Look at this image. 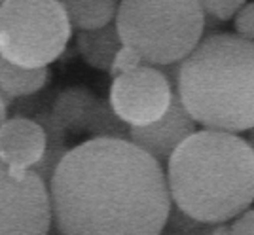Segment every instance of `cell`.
<instances>
[{"instance_id":"6da1fadb","label":"cell","mask_w":254,"mask_h":235,"mask_svg":"<svg viewBox=\"0 0 254 235\" xmlns=\"http://www.w3.org/2000/svg\"><path fill=\"white\" fill-rule=\"evenodd\" d=\"M48 190L61 235H159L171 211L165 169L129 140L70 148Z\"/></svg>"},{"instance_id":"7a4b0ae2","label":"cell","mask_w":254,"mask_h":235,"mask_svg":"<svg viewBox=\"0 0 254 235\" xmlns=\"http://www.w3.org/2000/svg\"><path fill=\"white\" fill-rule=\"evenodd\" d=\"M171 203L203 224H224L254 201V154L233 133L201 129L167 161Z\"/></svg>"},{"instance_id":"3957f363","label":"cell","mask_w":254,"mask_h":235,"mask_svg":"<svg viewBox=\"0 0 254 235\" xmlns=\"http://www.w3.org/2000/svg\"><path fill=\"white\" fill-rule=\"evenodd\" d=\"M177 95L203 129L241 133L254 127V42L233 32L203 36L182 63Z\"/></svg>"},{"instance_id":"277c9868","label":"cell","mask_w":254,"mask_h":235,"mask_svg":"<svg viewBox=\"0 0 254 235\" xmlns=\"http://www.w3.org/2000/svg\"><path fill=\"white\" fill-rule=\"evenodd\" d=\"M114 23L122 44L148 66L182 63L205 32L199 0H124Z\"/></svg>"},{"instance_id":"5b68a950","label":"cell","mask_w":254,"mask_h":235,"mask_svg":"<svg viewBox=\"0 0 254 235\" xmlns=\"http://www.w3.org/2000/svg\"><path fill=\"white\" fill-rule=\"evenodd\" d=\"M72 36L57 0L0 2V59L21 68H46L57 61Z\"/></svg>"},{"instance_id":"8992f818","label":"cell","mask_w":254,"mask_h":235,"mask_svg":"<svg viewBox=\"0 0 254 235\" xmlns=\"http://www.w3.org/2000/svg\"><path fill=\"white\" fill-rule=\"evenodd\" d=\"M50 192L32 171H13L0 161V235H48Z\"/></svg>"},{"instance_id":"52a82bcc","label":"cell","mask_w":254,"mask_h":235,"mask_svg":"<svg viewBox=\"0 0 254 235\" xmlns=\"http://www.w3.org/2000/svg\"><path fill=\"white\" fill-rule=\"evenodd\" d=\"M169 82L158 68L142 64L137 70L114 78L108 103L129 127H146L158 121L171 105Z\"/></svg>"},{"instance_id":"ba28073f","label":"cell","mask_w":254,"mask_h":235,"mask_svg":"<svg viewBox=\"0 0 254 235\" xmlns=\"http://www.w3.org/2000/svg\"><path fill=\"white\" fill-rule=\"evenodd\" d=\"M193 133H195V121L184 110L177 91H173L167 112L158 121L146 127H131L129 142L146 152L150 158H154L163 167L167 165L173 152Z\"/></svg>"},{"instance_id":"9c48e42d","label":"cell","mask_w":254,"mask_h":235,"mask_svg":"<svg viewBox=\"0 0 254 235\" xmlns=\"http://www.w3.org/2000/svg\"><path fill=\"white\" fill-rule=\"evenodd\" d=\"M46 131L32 118H8L0 127V161L13 171H31L46 152Z\"/></svg>"},{"instance_id":"30bf717a","label":"cell","mask_w":254,"mask_h":235,"mask_svg":"<svg viewBox=\"0 0 254 235\" xmlns=\"http://www.w3.org/2000/svg\"><path fill=\"white\" fill-rule=\"evenodd\" d=\"M97 99L87 87L74 86L66 87L55 97L50 110L53 123L63 131L64 135H80L87 131L89 119L97 107Z\"/></svg>"},{"instance_id":"8fae6325","label":"cell","mask_w":254,"mask_h":235,"mask_svg":"<svg viewBox=\"0 0 254 235\" xmlns=\"http://www.w3.org/2000/svg\"><path fill=\"white\" fill-rule=\"evenodd\" d=\"M124 44L120 40L116 23H110L97 31H84L76 34V48L85 63L97 70H110L112 61Z\"/></svg>"},{"instance_id":"7c38bea8","label":"cell","mask_w":254,"mask_h":235,"mask_svg":"<svg viewBox=\"0 0 254 235\" xmlns=\"http://www.w3.org/2000/svg\"><path fill=\"white\" fill-rule=\"evenodd\" d=\"M63 10L70 23V29H78V32L97 31L114 23L118 2L116 0H66L63 2Z\"/></svg>"},{"instance_id":"4fadbf2b","label":"cell","mask_w":254,"mask_h":235,"mask_svg":"<svg viewBox=\"0 0 254 235\" xmlns=\"http://www.w3.org/2000/svg\"><path fill=\"white\" fill-rule=\"evenodd\" d=\"M50 82V68H21L0 59V89L10 101L38 93Z\"/></svg>"},{"instance_id":"5bb4252c","label":"cell","mask_w":254,"mask_h":235,"mask_svg":"<svg viewBox=\"0 0 254 235\" xmlns=\"http://www.w3.org/2000/svg\"><path fill=\"white\" fill-rule=\"evenodd\" d=\"M129 131L131 127L116 116L108 99H99L85 133L93 140H129Z\"/></svg>"},{"instance_id":"9a60e30c","label":"cell","mask_w":254,"mask_h":235,"mask_svg":"<svg viewBox=\"0 0 254 235\" xmlns=\"http://www.w3.org/2000/svg\"><path fill=\"white\" fill-rule=\"evenodd\" d=\"M212 226L214 224H203V222H197L190 216H186L182 211H179L175 205L171 203L167 224L163 230H167L175 235H211Z\"/></svg>"},{"instance_id":"2e32d148","label":"cell","mask_w":254,"mask_h":235,"mask_svg":"<svg viewBox=\"0 0 254 235\" xmlns=\"http://www.w3.org/2000/svg\"><path fill=\"white\" fill-rule=\"evenodd\" d=\"M201 10L205 13V17L214 19V21H228L235 17V13L245 6V2L241 0H203Z\"/></svg>"},{"instance_id":"e0dca14e","label":"cell","mask_w":254,"mask_h":235,"mask_svg":"<svg viewBox=\"0 0 254 235\" xmlns=\"http://www.w3.org/2000/svg\"><path fill=\"white\" fill-rule=\"evenodd\" d=\"M142 64H144L142 59H140V55H138L135 50H131V48H127V46H122L120 52L116 54V57H114L112 66H110L108 72H110L112 78H118V76L137 70L138 66H142Z\"/></svg>"},{"instance_id":"ac0fdd59","label":"cell","mask_w":254,"mask_h":235,"mask_svg":"<svg viewBox=\"0 0 254 235\" xmlns=\"http://www.w3.org/2000/svg\"><path fill=\"white\" fill-rule=\"evenodd\" d=\"M233 27H235V32L239 38L254 42V2L251 4L245 2L243 8L235 13Z\"/></svg>"},{"instance_id":"d6986e66","label":"cell","mask_w":254,"mask_h":235,"mask_svg":"<svg viewBox=\"0 0 254 235\" xmlns=\"http://www.w3.org/2000/svg\"><path fill=\"white\" fill-rule=\"evenodd\" d=\"M232 235H254V209H247L237 218H233Z\"/></svg>"},{"instance_id":"ffe728a7","label":"cell","mask_w":254,"mask_h":235,"mask_svg":"<svg viewBox=\"0 0 254 235\" xmlns=\"http://www.w3.org/2000/svg\"><path fill=\"white\" fill-rule=\"evenodd\" d=\"M211 235H232V228H230L228 222H224V224H214L212 226Z\"/></svg>"},{"instance_id":"44dd1931","label":"cell","mask_w":254,"mask_h":235,"mask_svg":"<svg viewBox=\"0 0 254 235\" xmlns=\"http://www.w3.org/2000/svg\"><path fill=\"white\" fill-rule=\"evenodd\" d=\"M8 119V105L0 99V127L4 125V121Z\"/></svg>"},{"instance_id":"7402d4cb","label":"cell","mask_w":254,"mask_h":235,"mask_svg":"<svg viewBox=\"0 0 254 235\" xmlns=\"http://www.w3.org/2000/svg\"><path fill=\"white\" fill-rule=\"evenodd\" d=\"M48 235H61V234H59V232L52 226V228H50V232H48Z\"/></svg>"},{"instance_id":"603a6c76","label":"cell","mask_w":254,"mask_h":235,"mask_svg":"<svg viewBox=\"0 0 254 235\" xmlns=\"http://www.w3.org/2000/svg\"><path fill=\"white\" fill-rule=\"evenodd\" d=\"M247 142H249V146H251V150H253V154H254V139H249Z\"/></svg>"},{"instance_id":"cb8c5ba5","label":"cell","mask_w":254,"mask_h":235,"mask_svg":"<svg viewBox=\"0 0 254 235\" xmlns=\"http://www.w3.org/2000/svg\"><path fill=\"white\" fill-rule=\"evenodd\" d=\"M159 235H175V234H171V232H167V230H163V232H161Z\"/></svg>"},{"instance_id":"d4e9b609","label":"cell","mask_w":254,"mask_h":235,"mask_svg":"<svg viewBox=\"0 0 254 235\" xmlns=\"http://www.w3.org/2000/svg\"><path fill=\"white\" fill-rule=\"evenodd\" d=\"M251 139H254V127L251 129Z\"/></svg>"}]
</instances>
